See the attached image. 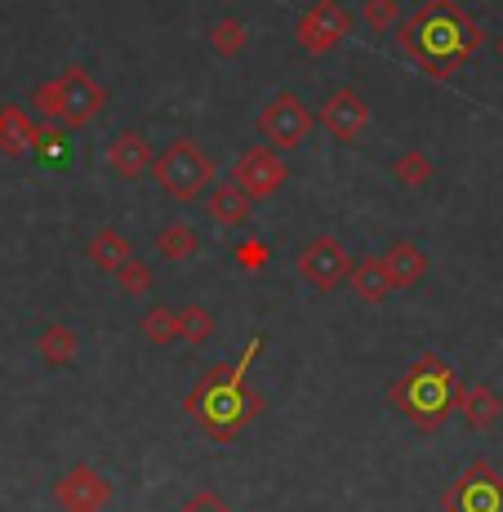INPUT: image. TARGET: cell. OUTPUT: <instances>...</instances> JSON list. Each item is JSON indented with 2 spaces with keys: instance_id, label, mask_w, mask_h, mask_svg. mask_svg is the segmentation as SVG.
I'll use <instances>...</instances> for the list:
<instances>
[{
  "instance_id": "obj_9",
  "label": "cell",
  "mask_w": 503,
  "mask_h": 512,
  "mask_svg": "<svg viewBox=\"0 0 503 512\" xmlns=\"http://www.w3.org/2000/svg\"><path fill=\"white\" fill-rule=\"evenodd\" d=\"M58 90H63V121H58L63 130H85V125H94L103 116L107 94L85 67H67L58 76Z\"/></svg>"
},
{
  "instance_id": "obj_11",
  "label": "cell",
  "mask_w": 503,
  "mask_h": 512,
  "mask_svg": "<svg viewBox=\"0 0 503 512\" xmlns=\"http://www.w3.org/2000/svg\"><path fill=\"white\" fill-rule=\"evenodd\" d=\"M54 499L63 512H107V504H112V486L103 481L98 468L76 464L54 481Z\"/></svg>"
},
{
  "instance_id": "obj_2",
  "label": "cell",
  "mask_w": 503,
  "mask_h": 512,
  "mask_svg": "<svg viewBox=\"0 0 503 512\" xmlns=\"http://www.w3.org/2000/svg\"><path fill=\"white\" fill-rule=\"evenodd\" d=\"M259 352H263V339L254 334V339L245 343L241 357L228 361V366H210L201 379L192 383V392H187V401H183L187 415L201 423L214 441H223V446L241 437L245 423L263 410L259 392L245 388V370L254 366V357H259Z\"/></svg>"
},
{
  "instance_id": "obj_16",
  "label": "cell",
  "mask_w": 503,
  "mask_h": 512,
  "mask_svg": "<svg viewBox=\"0 0 503 512\" xmlns=\"http://www.w3.org/2000/svg\"><path fill=\"white\" fill-rule=\"evenodd\" d=\"M348 285H352V294H357L361 303H388L392 294H397V285H392V277H388V263H383V254H379V259H361L357 268L348 272Z\"/></svg>"
},
{
  "instance_id": "obj_22",
  "label": "cell",
  "mask_w": 503,
  "mask_h": 512,
  "mask_svg": "<svg viewBox=\"0 0 503 512\" xmlns=\"http://www.w3.org/2000/svg\"><path fill=\"white\" fill-rule=\"evenodd\" d=\"M179 339L187 343V348H201V343L214 339V317L205 303H187V308L179 312Z\"/></svg>"
},
{
  "instance_id": "obj_13",
  "label": "cell",
  "mask_w": 503,
  "mask_h": 512,
  "mask_svg": "<svg viewBox=\"0 0 503 512\" xmlns=\"http://www.w3.org/2000/svg\"><path fill=\"white\" fill-rule=\"evenodd\" d=\"M36 147H41V125H36L18 103H5L0 107V152L23 161V156H32Z\"/></svg>"
},
{
  "instance_id": "obj_5",
  "label": "cell",
  "mask_w": 503,
  "mask_h": 512,
  "mask_svg": "<svg viewBox=\"0 0 503 512\" xmlns=\"http://www.w3.org/2000/svg\"><path fill=\"white\" fill-rule=\"evenodd\" d=\"M446 512H503V472L490 459H472L441 495Z\"/></svg>"
},
{
  "instance_id": "obj_24",
  "label": "cell",
  "mask_w": 503,
  "mask_h": 512,
  "mask_svg": "<svg viewBox=\"0 0 503 512\" xmlns=\"http://www.w3.org/2000/svg\"><path fill=\"white\" fill-rule=\"evenodd\" d=\"M210 45L219 58H236L245 45H250V32H245L241 18H219V23L210 27Z\"/></svg>"
},
{
  "instance_id": "obj_30",
  "label": "cell",
  "mask_w": 503,
  "mask_h": 512,
  "mask_svg": "<svg viewBox=\"0 0 503 512\" xmlns=\"http://www.w3.org/2000/svg\"><path fill=\"white\" fill-rule=\"evenodd\" d=\"M179 512H236V508L228 504V499L214 495V490H196V495L187 499V504H183Z\"/></svg>"
},
{
  "instance_id": "obj_8",
  "label": "cell",
  "mask_w": 503,
  "mask_h": 512,
  "mask_svg": "<svg viewBox=\"0 0 503 512\" xmlns=\"http://www.w3.org/2000/svg\"><path fill=\"white\" fill-rule=\"evenodd\" d=\"M352 32V18L339 0H317L312 9H303L299 27H294V41H299L308 54H330L334 45H343Z\"/></svg>"
},
{
  "instance_id": "obj_6",
  "label": "cell",
  "mask_w": 503,
  "mask_h": 512,
  "mask_svg": "<svg viewBox=\"0 0 503 512\" xmlns=\"http://www.w3.org/2000/svg\"><path fill=\"white\" fill-rule=\"evenodd\" d=\"M312 121H317V116H312L308 107H303V98L290 94V90H281L259 112V130H263V139H268V147H276V152H294V147L308 143Z\"/></svg>"
},
{
  "instance_id": "obj_23",
  "label": "cell",
  "mask_w": 503,
  "mask_h": 512,
  "mask_svg": "<svg viewBox=\"0 0 503 512\" xmlns=\"http://www.w3.org/2000/svg\"><path fill=\"white\" fill-rule=\"evenodd\" d=\"M138 330H143V339L152 343V348H165V343L179 339V312L174 308H147L143 321H138Z\"/></svg>"
},
{
  "instance_id": "obj_1",
  "label": "cell",
  "mask_w": 503,
  "mask_h": 512,
  "mask_svg": "<svg viewBox=\"0 0 503 512\" xmlns=\"http://www.w3.org/2000/svg\"><path fill=\"white\" fill-rule=\"evenodd\" d=\"M401 54L432 81H450L481 45L486 32L459 0H423L397 32Z\"/></svg>"
},
{
  "instance_id": "obj_4",
  "label": "cell",
  "mask_w": 503,
  "mask_h": 512,
  "mask_svg": "<svg viewBox=\"0 0 503 512\" xmlns=\"http://www.w3.org/2000/svg\"><path fill=\"white\" fill-rule=\"evenodd\" d=\"M152 174H156V187L179 205L205 201V192L214 187V161L205 156V147L196 139H174L152 161Z\"/></svg>"
},
{
  "instance_id": "obj_27",
  "label": "cell",
  "mask_w": 503,
  "mask_h": 512,
  "mask_svg": "<svg viewBox=\"0 0 503 512\" xmlns=\"http://www.w3.org/2000/svg\"><path fill=\"white\" fill-rule=\"evenodd\" d=\"M32 107L41 112V121H63V90H58V81H45V85H36V94H32Z\"/></svg>"
},
{
  "instance_id": "obj_21",
  "label": "cell",
  "mask_w": 503,
  "mask_h": 512,
  "mask_svg": "<svg viewBox=\"0 0 503 512\" xmlns=\"http://www.w3.org/2000/svg\"><path fill=\"white\" fill-rule=\"evenodd\" d=\"M156 250L174 263H187L201 254V236H196V228H187V223H165V228L156 232Z\"/></svg>"
},
{
  "instance_id": "obj_29",
  "label": "cell",
  "mask_w": 503,
  "mask_h": 512,
  "mask_svg": "<svg viewBox=\"0 0 503 512\" xmlns=\"http://www.w3.org/2000/svg\"><path fill=\"white\" fill-rule=\"evenodd\" d=\"M361 18L370 23V32H392V27H397V18H401V5H397V0H366Z\"/></svg>"
},
{
  "instance_id": "obj_18",
  "label": "cell",
  "mask_w": 503,
  "mask_h": 512,
  "mask_svg": "<svg viewBox=\"0 0 503 512\" xmlns=\"http://www.w3.org/2000/svg\"><path fill=\"white\" fill-rule=\"evenodd\" d=\"M459 415L468 419V428H495L499 415H503V401L495 388L486 383H472V388L459 392Z\"/></svg>"
},
{
  "instance_id": "obj_26",
  "label": "cell",
  "mask_w": 503,
  "mask_h": 512,
  "mask_svg": "<svg viewBox=\"0 0 503 512\" xmlns=\"http://www.w3.org/2000/svg\"><path fill=\"white\" fill-rule=\"evenodd\" d=\"M112 277H116V285H121L125 294H130V299H143V294H147V290H152V285H156L152 268H147L143 259H125L121 268L112 272Z\"/></svg>"
},
{
  "instance_id": "obj_20",
  "label": "cell",
  "mask_w": 503,
  "mask_h": 512,
  "mask_svg": "<svg viewBox=\"0 0 503 512\" xmlns=\"http://www.w3.org/2000/svg\"><path fill=\"white\" fill-rule=\"evenodd\" d=\"M125 259H134V245L125 241V232L116 228H98L94 241H90V263L98 272H116Z\"/></svg>"
},
{
  "instance_id": "obj_7",
  "label": "cell",
  "mask_w": 503,
  "mask_h": 512,
  "mask_svg": "<svg viewBox=\"0 0 503 512\" xmlns=\"http://www.w3.org/2000/svg\"><path fill=\"white\" fill-rule=\"evenodd\" d=\"M232 183L241 187L250 201H272L285 187V161L276 147H245L232 165Z\"/></svg>"
},
{
  "instance_id": "obj_14",
  "label": "cell",
  "mask_w": 503,
  "mask_h": 512,
  "mask_svg": "<svg viewBox=\"0 0 503 512\" xmlns=\"http://www.w3.org/2000/svg\"><path fill=\"white\" fill-rule=\"evenodd\" d=\"M152 161H156L152 143H147L138 130L116 134L112 147H107V165H112L121 179H138V174H147V170H152Z\"/></svg>"
},
{
  "instance_id": "obj_3",
  "label": "cell",
  "mask_w": 503,
  "mask_h": 512,
  "mask_svg": "<svg viewBox=\"0 0 503 512\" xmlns=\"http://www.w3.org/2000/svg\"><path fill=\"white\" fill-rule=\"evenodd\" d=\"M459 392H463V383H459L455 366H446L441 357L423 352V357L388 388V401L414 423V428L432 437V432L446 428L450 415L459 410Z\"/></svg>"
},
{
  "instance_id": "obj_12",
  "label": "cell",
  "mask_w": 503,
  "mask_h": 512,
  "mask_svg": "<svg viewBox=\"0 0 503 512\" xmlns=\"http://www.w3.org/2000/svg\"><path fill=\"white\" fill-rule=\"evenodd\" d=\"M321 125L339 143H357L361 134H366V125H370V103L357 90H334L330 98H325V107H321Z\"/></svg>"
},
{
  "instance_id": "obj_28",
  "label": "cell",
  "mask_w": 503,
  "mask_h": 512,
  "mask_svg": "<svg viewBox=\"0 0 503 512\" xmlns=\"http://www.w3.org/2000/svg\"><path fill=\"white\" fill-rule=\"evenodd\" d=\"M236 263H241L245 272H263L272 263V245L263 241V236H250V241L236 245Z\"/></svg>"
},
{
  "instance_id": "obj_25",
  "label": "cell",
  "mask_w": 503,
  "mask_h": 512,
  "mask_svg": "<svg viewBox=\"0 0 503 512\" xmlns=\"http://www.w3.org/2000/svg\"><path fill=\"white\" fill-rule=\"evenodd\" d=\"M392 174H397L401 187H423V183H432V161H428V152H401L397 161H392Z\"/></svg>"
},
{
  "instance_id": "obj_19",
  "label": "cell",
  "mask_w": 503,
  "mask_h": 512,
  "mask_svg": "<svg viewBox=\"0 0 503 512\" xmlns=\"http://www.w3.org/2000/svg\"><path fill=\"white\" fill-rule=\"evenodd\" d=\"M36 348H41V361H45V366H58V370H63V366H72V361H76V352H81V339H76L72 326H58V321H54V326L41 330Z\"/></svg>"
},
{
  "instance_id": "obj_31",
  "label": "cell",
  "mask_w": 503,
  "mask_h": 512,
  "mask_svg": "<svg viewBox=\"0 0 503 512\" xmlns=\"http://www.w3.org/2000/svg\"><path fill=\"white\" fill-rule=\"evenodd\" d=\"M495 54H499V63H503V36H499V41H495Z\"/></svg>"
},
{
  "instance_id": "obj_10",
  "label": "cell",
  "mask_w": 503,
  "mask_h": 512,
  "mask_svg": "<svg viewBox=\"0 0 503 512\" xmlns=\"http://www.w3.org/2000/svg\"><path fill=\"white\" fill-rule=\"evenodd\" d=\"M348 272H352V259H348V250H343L339 236H317V241L303 245V254H299V277L308 281L312 290L330 294L334 285L348 281Z\"/></svg>"
},
{
  "instance_id": "obj_15",
  "label": "cell",
  "mask_w": 503,
  "mask_h": 512,
  "mask_svg": "<svg viewBox=\"0 0 503 512\" xmlns=\"http://www.w3.org/2000/svg\"><path fill=\"white\" fill-rule=\"evenodd\" d=\"M250 210H254V201L236 183H219L205 192V214H210V223H219V228H241V223L250 219Z\"/></svg>"
},
{
  "instance_id": "obj_17",
  "label": "cell",
  "mask_w": 503,
  "mask_h": 512,
  "mask_svg": "<svg viewBox=\"0 0 503 512\" xmlns=\"http://www.w3.org/2000/svg\"><path fill=\"white\" fill-rule=\"evenodd\" d=\"M383 263H388V277H392L397 290H410V285H419L423 272H428V254H423L414 241H392V250L383 254Z\"/></svg>"
}]
</instances>
